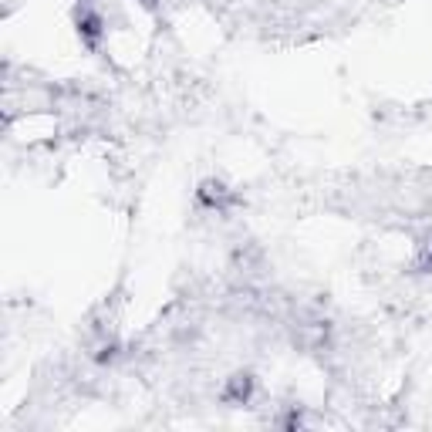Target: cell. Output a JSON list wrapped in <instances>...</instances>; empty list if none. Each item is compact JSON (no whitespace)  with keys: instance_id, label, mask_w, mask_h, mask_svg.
Wrapping results in <instances>:
<instances>
[{"instance_id":"obj_1","label":"cell","mask_w":432,"mask_h":432,"mask_svg":"<svg viewBox=\"0 0 432 432\" xmlns=\"http://www.w3.org/2000/svg\"><path fill=\"white\" fill-rule=\"evenodd\" d=\"M250 392H253V378H250V375H233L230 388H227V399L230 402H247Z\"/></svg>"},{"instance_id":"obj_3","label":"cell","mask_w":432,"mask_h":432,"mask_svg":"<svg viewBox=\"0 0 432 432\" xmlns=\"http://www.w3.org/2000/svg\"><path fill=\"white\" fill-rule=\"evenodd\" d=\"M419 267H422V270H429V267H432V240H426V244H422V253H419Z\"/></svg>"},{"instance_id":"obj_2","label":"cell","mask_w":432,"mask_h":432,"mask_svg":"<svg viewBox=\"0 0 432 432\" xmlns=\"http://www.w3.org/2000/svg\"><path fill=\"white\" fill-rule=\"evenodd\" d=\"M78 24H81V34H85V37H98V34H102V20H98V17L95 14H85L81 17V20H78Z\"/></svg>"}]
</instances>
